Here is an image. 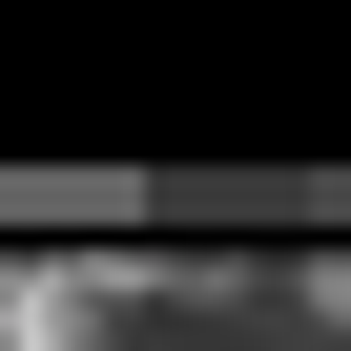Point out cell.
I'll return each instance as SVG.
<instances>
[{
  "label": "cell",
  "instance_id": "2",
  "mask_svg": "<svg viewBox=\"0 0 351 351\" xmlns=\"http://www.w3.org/2000/svg\"><path fill=\"white\" fill-rule=\"evenodd\" d=\"M289 289H310V310H330V330H351V248H310V269H289Z\"/></svg>",
  "mask_w": 351,
  "mask_h": 351
},
{
  "label": "cell",
  "instance_id": "1",
  "mask_svg": "<svg viewBox=\"0 0 351 351\" xmlns=\"http://www.w3.org/2000/svg\"><path fill=\"white\" fill-rule=\"evenodd\" d=\"M165 269H186V248H62V269H21V289H0V330H21V351H104Z\"/></svg>",
  "mask_w": 351,
  "mask_h": 351
}]
</instances>
